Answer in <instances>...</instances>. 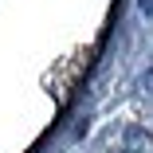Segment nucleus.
Segmentation results:
<instances>
[{
  "mask_svg": "<svg viewBox=\"0 0 153 153\" xmlns=\"http://www.w3.org/2000/svg\"><path fill=\"white\" fill-rule=\"evenodd\" d=\"M141 8H145V16H153V0H141Z\"/></svg>",
  "mask_w": 153,
  "mask_h": 153,
  "instance_id": "nucleus-1",
  "label": "nucleus"
}]
</instances>
